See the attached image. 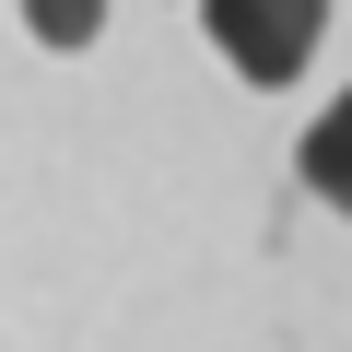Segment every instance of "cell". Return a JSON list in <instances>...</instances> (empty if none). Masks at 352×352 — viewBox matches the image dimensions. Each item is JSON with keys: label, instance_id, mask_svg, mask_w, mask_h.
I'll use <instances>...</instances> for the list:
<instances>
[{"label": "cell", "instance_id": "obj_2", "mask_svg": "<svg viewBox=\"0 0 352 352\" xmlns=\"http://www.w3.org/2000/svg\"><path fill=\"white\" fill-rule=\"evenodd\" d=\"M294 164H305V188H317L329 212H352V94H340V106L305 129V153H294Z\"/></svg>", "mask_w": 352, "mask_h": 352}, {"label": "cell", "instance_id": "obj_1", "mask_svg": "<svg viewBox=\"0 0 352 352\" xmlns=\"http://www.w3.org/2000/svg\"><path fill=\"white\" fill-rule=\"evenodd\" d=\"M200 12H212V47L235 59V82H258V94H282L329 36V0H200Z\"/></svg>", "mask_w": 352, "mask_h": 352}, {"label": "cell", "instance_id": "obj_3", "mask_svg": "<svg viewBox=\"0 0 352 352\" xmlns=\"http://www.w3.org/2000/svg\"><path fill=\"white\" fill-rule=\"evenodd\" d=\"M94 24H106V0H24V36L47 47H94Z\"/></svg>", "mask_w": 352, "mask_h": 352}]
</instances>
